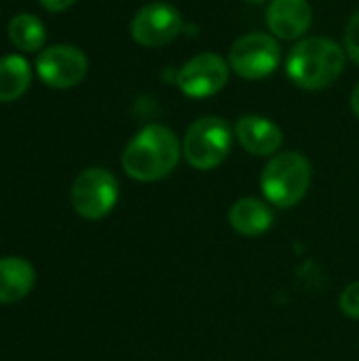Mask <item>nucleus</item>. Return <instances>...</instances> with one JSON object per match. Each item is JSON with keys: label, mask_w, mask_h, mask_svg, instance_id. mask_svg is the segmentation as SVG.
<instances>
[{"label": "nucleus", "mask_w": 359, "mask_h": 361, "mask_svg": "<svg viewBox=\"0 0 359 361\" xmlns=\"http://www.w3.org/2000/svg\"><path fill=\"white\" fill-rule=\"evenodd\" d=\"M279 59H281V51L277 40L260 32L241 36L239 40L233 42L229 53L231 68L239 76L250 80H258L273 74L279 66Z\"/></svg>", "instance_id": "nucleus-6"}, {"label": "nucleus", "mask_w": 359, "mask_h": 361, "mask_svg": "<svg viewBox=\"0 0 359 361\" xmlns=\"http://www.w3.org/2000/svg\"><path fill=\"white\" fill-rule=\"evenodd\" d=\"M30 66L21 55H6L0 59V102L19 99L30 87Z\"/></svg>", "instance_id": "nucleus-14"}, {"label": "nucleus", "mask_w": 359, "mask_h": 361, "mask_svg": "<svg viewBox=\"0 0 359 361\" xmlns=\"http://www.w3.org/2000/svg\"><path fill=\"white\" fill-rule=\"evenodd\" d=\"M248 2H252V4H260V2H267V0H248Z\"/></svg>", "instance_id": "nucleus-20"}, {"label": "nucleus", "mask_w": 359, "mask_h": 361, "mask_svg": "<svg viewBox=\"0 0 359 361\" xmlns=\"http://www.w3.org/2000/svg\"><path fill=\"white\" fill-rule=\"evenodd\" d=\"M76 0H40V4L51 11V13H59V11H66L68 6H72Z\"/></svg>", "instance_id": "nucleus-18"}, {"label": "nucleus", "mask_w": 359, "mask_h": 361, "mask_svg": "<svg viewBox=\"0 0 359 361\" xmlns=\"http://www.w3.org/2000/svg\"><path fill=\"white\" fill-rule=\"evenodd\" d=\"M339 305H341V311H343L347 317L359 319V281L347 286V288L343 290Z\"/></svg>", "instance_id": "nucleus-16"}, {"label": "nucleus", "mask_w": 359, "mask_h": 361, "mask_svg": "<svg viewBox=\"0 0 359 361\" xmlns=\"http://www.w3.org/2000/svg\"><path fill=\"white\" fill-rule=\"evenodd\" d=\"M72 207L85 220L106 218L118 201L116 178L102 167H89L80 171L72 184Z\"/></svg>", "instance_id": "nucleus-5"}, {"label": "nucleus", "mask_w": 359, "mask_h": 361, "mask_svg": "<svg viewBox=\"0 0 359 361\" xmlns=\"http://www.w3.org/2000/svg\"><path fill=\"white\" fill-rule=\"evenodd\" d=\"M8 38L19 51L34 53V51L42 49L47 30L38 17H34L30 13H19L8 21Z\"/></svg>", "instance_id": "nucleus-15"}, {"label": "nucleus", "mask_w": 359, "mask_h": 361, "mask_svg": "<svg viewBox=\"0 0 359 361\" xmlns=\"http://www.w3.org/2000/svg\"><path fill=\"white\" fill-rule=\"evenodd\" d=\"M38 76L53 89H70L87 74V57L72 44H53L36 57Z\"/></svg>", "instance_id": "nucleus-8"}, {"label": "nucleus", "mask_w": 359, "mask_h": 361, "mask_svg": "<svg viewBox=\"0 0 359 361\" xmlns=\"http://www.w3.org/2000/svg\"><path fill=\"white\" fill-rule=\"evenodd\" d=\"M313 19L311 4L307 0H273L267 8V23L271 32L284 40L300 38Z\"/></svg>", "instance_id": "nucleus-11"}, {"label": "nucleus", "mask_w": 359, "mask_h": 361, "mask_svg": "<svg viewBox=\"0 0 359 361\" xmlns=\"http://www.w3.org/2000/svg\"><path fill=\"white\" fill-rule=\"evenodd\" d=\"M36 281V271L25 258H0V305L23 300Z\"/></svg>", "instance_id": "nucleus-12"}, {"label": "nucleus", "mask_w": 359, "mask_h": 361, "mask_svg": "<svg viewBox=\"0 0 359 361\" xmlns=\"http://www.w3.org/2000/svg\"><path fill=\"white\" fill-rule=\"evenodd\" d=\"M345 68L343 49L322 36L305 38L288 55L286 72L300 89L317 91L330 87Z\"/></svg>", "instance_id": "nucleus-2"}, {"label": "nucleus", "mask_w": 359, "mask_h": 361, "mask_svg": "<svg viewBox=\"0 0 359 361\" xmlns=\"http://www.w3.org/2000/svg\"><path fill=\"white\" fill-rule=\"evenodd\" d=\"M233 133L226 121L218 116H203L195 121L182 142L184 159L199 171L216 169L231 150Z\"/></svg>", "instance_id": "nucleus-4"}, {"label": "nucleus", "mask_w": 359, "mask_h": 361, "mask_svg": "<svg viewBox=\"0 0 359 361\" xmlns=\"http://www.w3.org/2000/svg\"><path fill=\"white\" fill-rule=\"evenodd\" d=\"M180 159V144L171 129L163 125L144 127L123 152V169L131 180L157 182L167 178Z\"/></svg>", "instance_id": "nucleus-1"}, {"label": "nucleus", "mask_w": 359, "mask_h": 361, "mask_svg": "<svg viewBox=\"0 0 359 361\" xmlns=\"http://www.w3.org/2000/svg\"><path fill=\"white\" fill-rule=\"evenodd\" d=\"M235 133H237L239 144L250 154H256V157H273L281 148V142H284L281 129L273 121L258 116V114L241 116L237 121Z\"/></svg>", "instance_id": "nucleus-10"}, {"label": "nucleus", "mask_w": 359, "mask_h": 361, "mask_svg": "<svg viewBox=\"0 0 359 361\" xmlns=\"http://www.w3.org/2000/svg\"><path fill=\"white\" fill-rule=\"evenodd\" d=\"M229 222L235 233L243 237H258L273 226V212L260 199L245 197L233 203L229 212Z\"/></svg>", "instance_id": "nucleus-13"}, {"label": "nucleus", "mask_w": 359, "mask_h": 361, "mask_svg": "<svg viewBox=\"0 0 359 361\" xmlns=\"http://www.w3.org/2000/svg\"><path fill=\"white\" fill-rule=\"evenodd\" d=\"M351 110H353V114L359 118V85L353 89V93H351Z\"/></svg>", "instance_id": "nucleus-19"}, {"label": "nucleus", "mask_w": 359, "mask_h": 361, "mask_svg": "<svg viewBox=\"0 0 359 361\" xmlns=\"http://www.w3.org/2000/svg\"><path fill=\"white\" fill-rule=\"evenodd\" d=\"M345 44H347V51L351 55L353 61L359 63V11L351 17L349 25H347V32H345Z\"/></svg>", "instance_id": "nucleus-17"}, {"label": "nucleus", "mask_w": 359, "mask_h": 361, "mask_svg": "<svg viewBox=\"0 0 359 361\" xmlns=\"http://www.w3.org/2000/svg\"><path fill=\"white\" fill-rule=\"evenodd\" d=\"M229 80V66L216 53H201L188 59L176 76L180 91L188 97L201 99L216 95Z\"/></svg>", "instance_id": "nucleus-9"}, {"label": "nucleus", "mask_w": 359, "mask_h": 361, "mask_svg": "<svg viewBox=\"0 0 359 361\" xmlns=\"http://www.w3.org/2000/svg\"><path fill=\"white\" fill-rule=\"evenodd\" d=\"M311 186V165L298 152L275 154L262 169L260 188L264 199L279 207L290 209L298 205Z\"/></svg>", "instance_id": "nucleus-3"}, {"label": "nucleus", "mask_w": 359, "mask_h": 361, "mask_svg": "<svg viewBox=\"0 0 359 361\" xmlns=\"http://www.w3.org/2000/svg\"><path fill=\"white\" fill-rule=\"evenodd\" d=\"M182 30V15L167 2H152L142 6L131 21V36L142 47H163L171 42Z\"/></svg>", "instance_id": "nucleus-7"}]
</instances>
